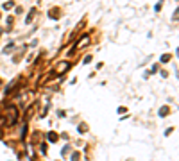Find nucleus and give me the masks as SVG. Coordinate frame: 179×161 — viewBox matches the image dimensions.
Listing matches in <instances>:
<instances>
[{
    "label": "nucleus",
    "mask_w": 179,
    "mask_h": 161,
    "mask_svg": "<svg viewBox=\"0 0 179 161\" xmlns=\"http://www.w3.org/2000/svg\"><path fill=\"white\" fill-rule=\"evenodd\" d=\"M88 43H90V38H88V36H83V38L79 40V43H77V48L84 47V45H88Z\"/></svg>",
    "instance_id": "nucleus-1"
},
{
    "label": "nucleus",
    "mask_w": 179,
    "mask_h": 161,
    "mask_svg": "<svg viewBox=\"0 0 179 161\" xmlns=\"http://www.w3.org/2000/svg\"><path fill=\"white\" fill-rule=\"evenodd\" d=\"M79 131H81V132H84V131H86V125H84V124H83V125H79Z\"/></svg>",
    "instance_id": "nucleus-6"
},
{
    "label": "nucleus",
    "mask_w": 179,
    "mask_h": 161,
    "mask_svg": "<svg viewBox=\"0 0 179 161\" xmlns=\"http://www.w3.org/2000/svg\"><path fill=\"white\" fill-rule=\"evenodd\" d=\"M68 66H70V63H68V61L59 63V64H57V72H61V74H63V72H66V68H68Z\"/></svg>",
    "instance_id": "nucleus-2"
},
{
    "label": "nucleus",
    "mask_w": 179,
    "mask_h": 161,
    "mask_svg": "<svg viewBox=\"0 0 179 161\" xmlns=\"http://www.w3.org/2000/svg\"><path fill=\"white\" fill-rule=\"evenodd\" d=\"M49 140H50V141H56V140H57V134H56V132H50V134H49Z\"/></svg>",
    "instance_id": "nucleus-3"
},
{
    "label": "nucleus",
    "mask_w": 179,
    "mask_h": 161,
    "mask_svg": "<svg viewBox=\"0 0 179 161\" xmlns=\"http://www.w3.org/2000/svg\"><path fill=\"white\" fill-rule=\"evenodd\" d=\"M167 111H169V107H163V109H161V113H159V115H161V117H165V115H167Z\"/></svg>",
    "instance_id": "nucleus-5"
},
{
    "label": "nucleus",
    "mask_w": 179,
    "mask_h": 161,
    "mask_svg": "<svg viewBox=\"0 0 179 161\" xmlns=\"http://www.w3.org/2000/svg\"><path fill=\"white\" fill-rule=\"evenodd\" d=\"M169 59H170V54H165V56L161 57V61H163V63H165V61H169Z\"/></svg>",
    "instance_id": "nucleus-4"
}]
</instances>
